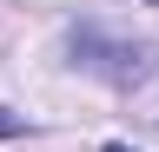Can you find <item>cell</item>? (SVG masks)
Masks as SVG:
<instances>
[{"label": "cell", "mask_w": 159, "mask_h": 152, "mask_svg": "<svg viewBox=\"0 0 159 152\" xmlns=\"http://www.w3.org/2000/svg\"><path fill=\"white\" fill-rule=\"evenodd\" d=\"M73 66L80 73H99V80H113V86H139V80H152V66H159V53L146 40H113V33H99V27H80L73 40Z\"/></svg>", "instance_id": "6da1fadb"}, {"label": "cell", "mask_w": 159, "mask_h": 152, "mask_svg": "<svg viewBox=\"0 0 159 152\" xmlns=\"http://www.w3.org/2000/svg\"><path fill=\"white\" fill-rule=\"evenodd\" d=\"M99 152H133V145H119V139H113V145H99Z\"/></svg>", "instance_id": "7a4b0ae2"}]
</instances>
